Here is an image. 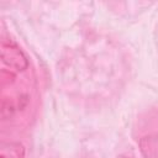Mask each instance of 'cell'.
Masks as SVG:
<instances>
[{
	"label": "cell",
	"mask_w": 158,
	"mask_h": 158,
	"mask_svg": "<svg viewBox=\"0 0 158 158\" xmlns=\"http://www.w3.org/2000/svg\"><path fill=\"white\" fill-rule=\"evenodd\" d=\"M1 59L10 68L22 72L28 68V60L21 48L15 43H2L1 46Z\"/></svg>",
	"instance_id": "1"
},
{
	"label": "cell",
	"mask_w": 158,
	"mask_h": 158,
	"mask_svg": "<svg viewBox=\"0 0 158 158\" xmlns=\"http://www.w3.org/2000/svg\"><path fill=\"white\" fill-rule=\"evenodd\" d=\"M23 146L16 142L1 143V158H23Z\"/></svg>",
	"instance_id": "2"
},
{
	"label": "cell",
	"mask_w": 158,
	"mask_h": 158,
	"mask_svg": "<svg viewBox=\"0 0 158 158\" xmlns=\"http://www.w3.org/2000/svg\"><path fill=\"white\" fill-rule=\"evenodd\" d=\"M118 158H131V157H127V156H120Z\"/></svg>",
	"instance_id": "3"
}]
</instances>
